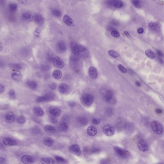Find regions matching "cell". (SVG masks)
<instances>
[{
	"mask_svg": "<svg viewBox=\"0 0 164 164\" xmlns=\"http://www.w3.org/2000/svg\"><path fill=\"white\" fill-rule=\"evenodd\" d=\"M151 127L154 132L158 135L162 134L164 128L162 125L157 121H153L150 124Z\"/></svg>",
	"mask_w": 164,
	"mask_h": 164,
	"instance_id": "1",
	"label": "cell"
},
{
	"mask_svg": "<svg viewBox=\"0 0 164 164\" xmlns=\"http://www.w3.org/2000/svg\"><path fill=\"white\" fill-rule=\"evenodd\" d=\"M115 152L119 157L123 158H127L130 156V153L126 150L115 147L114 148Z\"/></svg>",
	"mask_w": 164,
	"mask_h": 164,
	"instance_id": "2",
	"label": "cell"
},
{
	"mask_svg": "<svg viewBox=\"0 0 164 164\" xmlns=\"http://www.w3.org/2000/svg\"><path fill=\"white\" fill-rule=\"evenodd\" d=\"M81 100L84 104L89 106L92 104L93 102V97L90 94L85 93L82 95Z\"/></svg>",
	"mask_w": 164,
	"mask_h": 164,
	"instance_id": "3",
	"label": "cell"
},
{
	"mask_svg": "<svg viewBox=\"0 0 164 164\" xmlns=\"http://www.w3.org/2000/svg\"><path fill=\"white\" fill-rule=\"evenodd\" d=\"M102 130L104 133L108 136H111L114 134V128L111 125H105L103 127Z\"/></svg>",
	"mask_w": 164,
	"mask_h": 164,
	"instance_id": "4",
	"label": "cell"
},
{
	"mask_svg": "<svg viewBox=\"0 0 164 164\" xmlns=\"http://www.w3.org/2000/svg\"><path fill=\"white\" fill-rule=\"evenodd\" d=\"M54 95L52 93H49L43 96L38 97L36 99L38 102L41 103L52 101L54 98Z\"/></svg>",
	"mask_w": 164,
	"mask_h": 164,
	"instance_id": "5",
	"label": "cell"
},
{
	"mask_svg": "<svg viewBox=\"0 0 164 164\" xmlns=\"http://www.w3.org/2000/svg\"><path fill=\"white\" fill-rule=\"evenodd\" d=\"M52 62L55 66L58 68L62 69L64 67V61L62 58L58 56H55Z\"/></svg>",
	"mask_w": 164,
	"mask_h": 164,
	"instance_id": "6",
	"label": "cell"
},
{
	"mask_svg": "<svg viewBox=\"0 0 164 164\" xmlns=\"http://www.w3.org/2000/svg\"><path fill=\"white\" fill-rule=\"evenodd\" d=\"M137 144L139 150L143 152H147L149 149L148 144L144 139H140L138 141Z\"/></svg>",
	"mask_w": 164,
	"mask_h": 164,
	"instance_id": "7",
	"label": "cell"
},
{
	"mask_svg": "<svg viewBox=\"0 0 164 164\" xmlns=\"http://www.w3.org/2000/svg\"><path fill=\"white\" fill-rule=\"evenodd\" d=\"M105 98L106 101L110 104H113L115 103V100L113 98V93L111 90H108L106 92Z\"/></svg>",
	"mask_w": 164,
	"mask_h": 164,
	"instance_id": "8",
	"label": "cell"
},
{
	"mask_svg": "<svg viewBox=\"0 0 164 164\" xmlns=\"http://www.w3.org/2000/svg\"><path fill=\"white\" fill-rule=\"evenodd\" d=\"M70 49L72 53L74 55L77 56L80 54L79 45L75 42H72L70 44Z\"/></svg>",
	"mask_w": 164,
	"mask_h": 164,
	"instance_id": "9",
	"label": "cell"
},
{
	"mask_svg": "<svg viewBox=\"0 0 164 164\" xmlns=\"http://www.w3.org/2000/svg\"><path fill=\"white\" fill-rule=\"evenodd\" d=\"M69 150L72 153L76 156H80L81 154V151L78 145L75 144L72 145L69 148Z\"/></svg>",
	"mask_w": 164,
	"mask_h": 164,
	"instance_id": "10",
	"label": "cell"
},
{
	"mask_svg": "<svg viewBox=\"0 0 164 164\" xmlns=\"http://www.w3.org/2000/svg\"><path fill=\"white\" fill-rule=\"evenodd\" d=\"M4 118L5 121L6 122H13L15 119V114L12 111H8L4 114Z\"/></svg>",
	"mask_w": 164,
	"mask_h": 164,
	"instance_id": "11",
	"label": "cell"
},
{
	"mask_svg": "<svg viewBox=\"0 0 164 164\" xmlns=\"http://www.w3.org/2000/svg\"><path fill=\"white\" fill-rule=\"evenodd\" d=\"M21 161L25 164H32L35 161V159L32 156L29 155H25L21 158Z\"/></svg>",
	"mask_w": 164,
	"mask_h": 164,
	"instance_id": "12",
	"label": "cell"
},
{
	"mask_svg": "<svg viewBox=\"0 0 164 164\" xmlns=\"http://www.w3.org/2000/svg\"><path fill=\"white\" fill-rule=\"evenodd\" d=\"M33 19L35 23L38 25H42L44 22V17L40 14H35L33 16Z\"/></svg>",
	"mask_w": 164,
	"mask_h": 164,
	"instance_id": "13",
	"label": "cell"
},
{
	"mask_svg": "<svg viewBox=\"0 0 164 164\" xmlns=\"http://www.w3.org/2000/svg\"><path fill=\"white\" fill-rule=\"evenodd\" d=\"M3 142L5 145L8 146H15L17 144V142L15 139L9 137L4 138Z\"/></svg>",
	"mask_w": 164,
	"mask_h": 164,
	"instance_id": "14",
	"label": "cell"
},
{
	"mask_svg": "<svg viewBox=\"0 0 164 164\" xmlns=\"http://www.w3.org/2000/svg\"><path fill=\"white\" fill-rule=\"evenodd\" d=\"M79 47L80 54L81 56L83 58H87L89 56V52L87 49L85 47L81 45H79Z\"/></svg>",
	"mask_w": 164,
	"mask_h": 164,
	"instance_id": "15",
	"label": "cell"
},
{
	"mask_svg": "<svg viewBox=\"0 0 164 164\" xmlns=\"http://www.w3.org/2000/svg\"><path fill=\"white\" fill-rule=\"evenodd\" d=\"M49 112L52 115L58 117L61 114V111L59 109L56 107H50L49 109Z\"/></svg>",
	"mask_w": 164,
	"mask_h": 164,
	"instance_id": "16",
	"label": "cell"
},
{
	"mask_svg": "<svg viewBox=\"0 0 164 164\" xmlns=\"http://www.w3.org/2000/svg\"><path fill=\"white\" fill-rule=\"evenodd\" d=\"M69 90V87L68 85L65 83L60 84L58 87V90L61 93H66Z\"/></svg>",
	"mask_w": 164,
	"mask_h": 164,
	"instance_id": "17",
	"label": "cell"
},
{
	"mask_svg": "<svg viewBox=\"0 0 164 164\" xmlns=\"http://www.w3.org/2000/svg\"><path fill=\"white\" fill-rule=\"evenodd\" d=\"M22 19L26 22H30L33 19V16L31 13L29 12H25L22 14Z\"/></svg>",
	"mask_w": 164,
	"mask_h": 164,
	"instance_id": "18",
	"label": "cell"
},
{
	"mask_svg": "<svg viewBox=\"0 0 164 164\" xmlns=\"http://www.w3.org/2000/svg\"><path fill=\"white\" fill-rule=\"evenodd\" d=\"M87 132L89 136L91 137H93L97 134V129L94 126L91 125L89 126L87 129Z\"/></svg>",
	"mask_w": 164,
	"mask_h": 164,
	"instance_id": "19",
	"label": "cell"
},
{
	"mask_svg": "<svg viewBox=\"0 0 164 164\" xmlns=\"http://www.w3.org/2000/svg\"><path fill=\"white\" fill-rule=\"evenodd\" d=\"M63 21L67 25L70 26H73L74 25V23L72 19L69 15L65 14L63 17Z\"/></svg>",
	"mask_w": 164,
	"mask_h": 164,
	"instance_id": "20",
	"label": "cell"
},
{
	"mask_svg": "<svg viewBox=\"0 0 164 164\" xmlns=\"http://www.w3.org/2000/svg\"><path fill=\"white\" fill-rule=\"evenodd\" d=\"M40 161L42 164H54L55 162L53 158L51 157H42L40 159Z\"/></svg>",
	"mask_w": 164,
	"mask_h": 164,
	"instance_id": "21",
	"label": "cell"
},
{
	"mask_svg": "<svg viewBox=\"0 0 164 164\" xmlns=\"http://www.w3.org/2000/svg\"><path fill=\"white\" fill-rule=\"evenodd\" d=\"M77 121L78 123L82 126H85L88 122L87 118L84 116H81L77 118Z\"/></svg>",
	"mask_w": 164,
	"mask_h": 164,
	"instance_id": "22",
	"label": "cell"
},
{
	"mask_svg": "<svg viewBox=\"0 0 164 164\" xmlns=\"http://www.w3.org/2000/svg\"><path fill=\"white\" fill-rule=\"evenodd\" d=\"M33 111L36 115L39 117H41L44 115V111L41 107H36L33 109Z\"/></svg>",
	"mask_w": 164,
	"mask_h": 164,
	"instance_id": "23",
	"label": "cell"
},
{
	"mask_svg": "<svg viewBox=\"0 0 164 164\" xmlns=\"http://www.w3.org/2000/svg\"><path fill=\"white\" fill-rule=\"evenodd\" d=\"M89 75L91 78L95 79L98 76V73L96 69L93 67H91L89 70Z\"/></svg>",
	"mask_w": 164,
	"mask_h": 164,
	"instance_id": "24",
	"label": "cell"
},
{
	"mask_svg": "<svg viewBox=\"0 0 164 164\" xmlns=\"http://www.w3.org/2000/svg\"><path fill=\"white\" fill-rule=\"evenodd\" d=\"M57 47L58 50L61 52H64L66 51V45L63 41H60L58 42Z\"/></svg>",
	"mask_w": 164,
	"mask_h": 164,
	"instance_id": "25",
	"label": "cell"
},
{
	"mask_svg": "<svg viewBox=\"0 0 164 164\" xmlns=\"http://www.w3.org/2000/svg\"><path fill=\"white\" fill-rule=\"evenodd\" d=\"M12 78L16 81H19L22 78V75L21 72L17 70L12 73L11 74Z\"/></svg>",
	"mask_w": 164,
	"mask_h": 164,
	"instance_id": "26",
	"label": "cell"
},
{
	"mask_svg": "<svg viewBox=\"0 0 164 164\" xmlns=\"http://www.w3.org/2000/svg\"><path fill=\"white\" fill-rule=\"evenodd\" d=\"M45 130L47 133H54L56 131V129L54 127L51 125H46L44 127Z\"/></svg>",
	"mask_w": 164,
	"mask_h": 164,
	"instance_id": "27",
	"label": "cell"
},
{
	"mask_svg": "<svg viewBox=\"0 0 164 164\" xmlns=\"http://www.w3.org/2000/svg\"><path fill=\"white\" fill-rule=\"evenodd\" d=\"M26 84L29 87L33 90L36 89L38 86L37 82L32 80L28 81L26 82Z\"/></svg>",
	"mask_w": 164,
	"mask_h": 164,
	"instance_id": "28",
	"label": "cell"
},
{
	"mask_svg": "<svg viewBox=\"0 0 164 164\" xmlns=\"http://www.w3.org/2000/svg\"><path fill=\"white\" fill-rule=\"evenodd\" d=\"M52 76L54 79L56 80H59L61 79L62 77V73L59 70H55L52 73Z\"/></svg>",
	"mask_w": 164,
	"mask_h": 164,
	"instance_id": "29",
	"label": "cell"
},
{
	"mask_svg": "<svg viewBox=\"0 0 164 164\" xmlns=\"http://www.w3.org/2000/svg\"><path fill=\"white\" fill-rule=\"evenodd\" d=\"M43 143L46 146L48 147H51L54 144V141L53 139L50 138H46L43 140Z\"/></svg>",
	"mask_w": 164,
	"mask_h": 164,
	"instance_id": "30",
	"label": "cell"
},
{
	"mask_svg": "<svg viewBox=\"0 0 164 164\" xmlns=\"http://www.w3.org/2000/svg\"><path fill=\"white\" fill-rule=\"evenodd\" d=\"M18 6L16 4L12 3L8 6V9L10 12L14 13L16 11L17 9Z\"/></svg>",
	"mask_w": 164,
	"mask_h": 164,
	"instance_id": "31",
	"label": "cell"
},
{
	"mask_svg": "<svg viewBox=\"0 0 164 164\" xmlns=\"http://www.w3.org/2000/svg\"><path fill=\"white\" fill-rule=\"evenodd\" d=\"M68 128V126L67 123H66L61 122L59 125V129L60 130L62 131H65L67 130Z\"/></svg>",
	"mask_w": 164,
	"mask_h": 164,
	"instance_id": "32",
	"label": "cell"
},
{
	"mask_svg": "<svg viewBox=\"0 0 164 164\" xmlns=\"http://www.w3.org/2000/svg\"><path fill=\"white\" fill-rule=\"evenodd\" d=\"M149 28L155 31H159L160 26L157 23H151L149 24Z\"/></svg>",
	"mask_w": 164,
	"mask_h": 164,
	"instance_id": "33",
	"label": "cell"
},
{
	"mask_svg": "<svg viewBox=\"0 0 164 164\" xmlns=\"http://www.w3.org/2000/svg\"><path fill=\"white\" fill-rule=\"evenodd\" d=\"M51 13L54 16L56 17H60L62 16V13L59 10L57 9H53L51 10Z\"/></svg>",
	"mask_w": 164,
	"mask_h": 164,
	"instance_id": "34",
	"label": "cell"
},
{
	"mask_svg": "<svg viewBox=\"0 0 164 164\" xmlns=\"http://www.w3.org/2000/svg\"><path fill=\"white\" fill-rule=\"evenodd\" d=\"M9 66L11 68L18 71L19 70L21 69L22 68V66L19 64H10Z\"/></svg>",
	"mask_w": 164,
	"mask_h": 164,
	"instance_id": "35",
	"label": "cell"
},
{
	"mask_svg": "<svg viewBox=\"0 0 164 164\" xmlns=\"http://www.w3.org/2000/svg\"><path fill=\"white\" fill-rule=\"evenodd\" d=\"M145 54L148 57L151 59H154L156 57V54L153 51L149 50L145 51Z\"/></svg>",
	"mask_w": 164,
	"mask_h": 164,
	"instance_id": "36",
	"label": "cell"
},
{
	"mask_svg": "<svg viewBox=\"0 0 164 164\" xmlns=\"http://www.w3.org/2000/svg\"><path fill=\"white\" fill-rule=\"evenodd\" d=\"M113 6L115 8H119L122 7L123 5V3L122 1L120 0L116 1L113 3Z\"/></svg>",
	"mask_w": 164,
	"mask_h": 164,
	"instance_id": "37",
	"label": "cell"
},
{
	"mask_svg": "<svg viewBox=\"0 0 164 164\" xmlns=\"http://www.w3.org/2000/svg\"><path fill=\"white\" fill-rule=\"evenodd\" d=\"M31 133L32 134L37 135L40 134L41 133V130L37 128H32L31 130Z\"/></svg>",
	"mask_w": 164,
	"mask_h": 164,
	"instance_id": "38",
	"label": "cell"
},
{
	"mask_svg": "<svg viewBox=\"0 0 164 164\" xmlns=\"http://www.w3.org/2000/svg\"><path fill=\"white\" fill-rule=\"evenodd\" d=\"M108 53L110 56L114 58L118 57L120 55L119 54L113 50H110L109 51Z\"/></svg>",
	"mask_w": 164,
	"mask_h": 164,
	"instance_id": "39",
	"label": "cell"
},
{
	"mask_svg": "<svg viewBox=\"0 0 164 164\" xmlns=\"http://www.w3.org/2000/svg\"><path fill=\"white\" fill-rule=\"evenodd\" d=\"M17 122L20 124H23L25 123L26 121L25 117L23 115H20L18 117L17 119Z\"/></svg>",
	"mask_w": 164,
	"mask_h": 164,
	"instance_id": "40",
	"label": "cell"
},
{
	"mask_svg": "<svg viewBox=\"0 0 164 164\" xmlns=\"http://www.w3.org/2000/svg\"><path fill=\"white\" fill-rule=\"evenodd\" d=\"M124 128L127 131H131L133 129V126L131 124L129 123H127L125 125Z\"/></svg>",
	"mask_w": 164,
	"mask_h": 164,
	"instance_id": "41",
	"label": "cell"
},
{
	"mask_svg": "<svg viewBox=\"0 0 164 164\" xmlns=\"http://www.w3.org/2000/svg\"><path fill=\"white\" fill-rule=\"evenodd\" d=\"M132 3L135 7L138 8L141 7V3L139 0H132Z\"/></svg>",
	"mask_w": 164,
	"mask_h": 164,
	"instance_id": "42",
	"label": "cell"
},
{
	"mask_svg": "<svg viewBox=\"0 0 164 164\" xmlns=\"http://www.w3.org/2000/svg\"><path fill=\"white\" fill-rule=\"evenodd\" d=\"M46 59L49 62H52L54 58L53 55L51 52H48L46 54Z\"/></svg>",
	"mask_w": 164,
	"mask_h": 164,
	"instance_id": "43",
	"label": "cell"
},
{
	"mask_svg": "<svg viewBox=\"0 0 164 164\" xmlns=\"http://www.w3.org/2000/svg\"><path fill=\"white\" fill-rule=\"evenodd\" d=\"M111 35L114 37L118 38L120 36V34L118 31L116 30H113L112 31L111 33Z\"/></svg>",
	"mask_w": 164,
	"mask_h": 164,
	"instance_id": "44",
	"label": "cell"
},
{
	"mask_svg": "<svg viewBox=\"0 0 164 164\" xmlns=\"http://www.w3.org/2000/svg\"><path fill=\"white\" fill-rule=\"evenodd\" d=\"M56 160L59 162L61 163H64L66 162V161L64 158L58 156H56L55 157Z\"/></svg>",
	"mask_w": 164,
	"mask_h": 164,
	"instance_id": "45",
	"label": "cell"
},
{
	"mask_svg": "<svg viewBox=\"0 0 164 164\" xmlns=\"http://www.w3.org/2000/svg\"><path fill=\"white\" fill-rule=\"evenodd\" d=\"M118 67L119 70L122 73H125L126 72V70L122 65L121 64H118Z\"/></svg>",
	"mask_w": 164,
	"mask_h": 164,
	"instance_id": "46",
	"label": "cell"
},
{
	"mask_svg": "<svg viewBox=\"0 0 164 164\" xmlns=\"http://www.w3.org/2000/svg\"><path fill=\"white\" fill-rule=\"evenodd\" d=\"M41 68L42 71H46L50 69V67L48 65L43 64L41 66Z\"/></svg>",
	"mask_w": 164,
	"mask_h": 164,
	"instance_id": "47",
	"label": "cell"
},
{
	"mask_svg": "<svg viewBox=\"0 0 164 164\" xmlns=\"http://www.w3.org/2000/svg\"><path fill=\"white\" fill-rule=\"evenodd\" d=\"M100 151V148H94L90 149V152L92 154L97 153Z\"/></svg>",
	"mask_w": 164,
	"mask_h": 164,
	"instance_id": "48",
	"label": "cell"
},
{
	"mask_svg": "<svg viewBox=\"0 0 164 164\" xmlns=\"http://www.w3.org/2000/svg\"><path fill=\"white\" fill-rule=\"evenodd\" d=\"M9 96L10 98L12 99H14L15 97V93L14 90H10L9 92Z\"/></svg>",
	"mask_w": 164,
	"mask_h": 164,
	"instance_id": "49",
	"label": "cell"
},
{
	"mask_svg": "<svg viewBox=\"0 0 164 164\" xmlns=\"http://www.w3.org/2000/svg\"><path fill=\"white\" fill-rule=\"evenodd\" d=\"M55 117L53 116L51 117L50 118V120L52 123L56 124L57 122V119Z\"/></svg>",
	"mask_w": 164,
	"mask_h": 164,
	"instance_id": "50",
	"label": "cell"
},
{
	"mask_svg": "<svg viewBox=\"0 0 164 164\" xmlns=\"http://www.w3.org/2000/svg\"><path fill=\"white\" fill-rule=\"evenodd\" d=\"M69 121V118L68 116L65 115L63 116L62 119V122H64L67 123Z\"/></svg>",
	"mask_w": 164,
	"mask_h": 164,
	"instance_id": "51",
	"label": "cell"
},
{
	"mask_svg": "<svg viewBox=\"0 0 164 164\" xmlns=\"http://www.w3.org/2000/svg\"><path fill=\"white\" fill-rule=\"evenodd\" d=\"M101 120L100 119L94 118L92 120V122L95 124L97 125L100 123Z\"/></svg>",
	"mask_w": 164,
	"mask_h": 164,
	"instance_id": "52",
	"label": "cell"
},
{
	"mask_svg": "<svg viewBox=\"0 0 164 164\" xmlns=\"http://www.w3.org/2000/svg\"><path fill=\"white\" fill-rule=\"evenodd\" d=\"M49 87L52 90H54L56 88V85L55 83H50L49 84Z\"/></svg>",
	"mask_w": 164,
	"mask_h": 164,
	"instance_id": "53",
	"label": "cell"
},
{
	"mask_svg": "<svg viewBox=\"0 0 164 164\" xmlns=\"http://www.w3.org/2000/svg\"><path fill=\"white\" fill-rule=\"evenodd\" d=\"M144 32V29L142 28H139L137 30V32L139 34H142Z\"/></svg>",
	"mask_w": 164,
	"mask_h": 164,
	"instance_id": "54",
	"label": "cell"
},
{
	"mask_svg": "<svg viewBox=\"0 0 164 164\" xmlns=\"http://www.w3.org/2000/svg\"><path fill=\"white\" fill-rule=\"evenodd\" d=\"M4 86L1 84L0 85V93L1 94L4 92Z\"/></svg>",
	"mask_w": 164,
	"mask_h": 164,
	"instance_id": "55",
	"label": "cell"
},
{
	"mask_svg": "<svg viewBox=\"0 0 164 164\" xmlns=\"http://www.w3.org/2000/svg\"><path fill=\"white\" fill-rule=\"evenodd\" d=\"M75 104L74 102H70L68 103V105L70 108H73L75 106Z\"/></svg>",
	"mask_w": 164,
	"mask_h": 164,
	"instance_id": "56",
	"label": "cell"
},
{
	"mask_svg": "<svg viewBox=\"0 0 164 164\" xmlns=\"http://www.w3.org/2000/svg\"><path fill=\"white\" fill-rule=\"evenodd\" d=\"M157 55H158L160 57H162L164 56V54H163L161 51L157 50Z\"/></svg>",
	"mask_w": 164,
	"mask_h": 164,
	"instance_id": "57",
	"label": "cell"
},
{
	"mask_svg": "<svg viewBox=\"0 0 164 164\" xmlns=\"http://www.w3.org/2000/svg\"><path fill=\"white\" fill-rule=\"evenodd\" d=\"M112 110L111 109H108L107 110V113L109 115H111L112 114Z\"/></svg>",
	"mask_w": 164,
	"mask_h": 164,
	"instance_id": "58",
	"label": "cell"
},
{
	"mask_svg": "<svg viewBox=\"0 0 164 164\" xmlns=\"http://www.w3.org/2000/svg\"><path fill=\"white\" fill-rule=\"evenodd\" d=\"M19 2V3L21 4H26V0H17Z\"/></svg>",
	"mask_w": 164,
	"mask_h": 164,
	"instance_id": "59",
	"label": "cell"
},
{
	"mask_svg": "<svg viewBox=\"0 0 164 164\" xmlns=\"http://www.w3.org/2000/svg\"><path fill=\"white\" fill-rule=\"evenodd\" d=\"M156 111L157 113H161L162 112V110L160 109H156Z\"/></svg>",
	"mask_w": 164,
	"mask_h": 164,
	"instance_id": "60",
	"label": "cell"
},
{
	"mask_svg": "<svg viewBox=\"0 0 164 164\" xmlns=\"http://www.w3.org/2000/svg\"><path fill=\"white\" fill-rule=\"evenodd\" d=\"M5 158H3V157H0V164H3L4 163V162H5Z\"/></svg>",
	"mask_w": 164,
	"mask_h": 164,
	"instance_id": "61",
	"label": "cell"
},
{
	"mask_svg": "<svg viewBox=\"0 0 164 164\" xmlns=\"http://www.w3.org/2000/svg\"><path fill=\"white\" fill-rule=\"evenodd\" d=\"M135 84L138 87H140V86H141V83H140V82H139V81H136V82Z\"/></svg>",
	"mask_w": 164,
	"mask_h": 164,
	"instance_id": "62",
	"label": "cell"
},
{
	"mask_svg": "<svg viewBox=\"0 0 164 164\" xmlns=\"http://www.w3.org/2000/svg\"><path fill=\"white\" fill-rule=\"evenodd\" d=\"M124 34L127 37L130 36V34H129V32H126V31H125V32H124Z\"/></svg>",
	"mask_w": 164,
	"mask_h": 164,
	"instance_id": "63",
	"label": "cell"
},
{
	"mask_svg": "<svg viewBox=\"0 0 164 164\" xmlns=\"http://www.w3.org/2000/svg\"><path fill=\"white\" fill-rule=\"evenodd\" d=\"M0 52H1V51H2L3 49V46L2 45L1 43H0Z\"/></svg>",
	"mask_w": 164,
	"mask_h": 164,
	"instance_id": "64",
	"label": "cell"
}]
</instances>
